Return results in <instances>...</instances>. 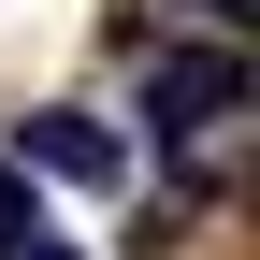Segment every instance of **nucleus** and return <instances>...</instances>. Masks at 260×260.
<instances>
[{"instance_id": "f257e3e1", "label": "nucleus", "mask_w": 260, "mask_h": 260, "mask_svg": "<svg viewBox=\"0 0 260 260\" xmlns=\"http://www.w3.org/2000/svg\"><path fill=\"white\" fill-rule=\"evenodd\" d=\"M246 116V44H203V58H145V130L188 145V130Z\"/></svg>"}, {"instance_id": "7ed1b4c3", "label": "nucleus", "mask_w": 260, "mask_h": 260, "mask_svg": "<svg viewBox=\"0 0 260 260\" xmlns=\"http://www.w3.org/2000/svg\"><path fill=\"white\" fill-rule=\"evenodd\" d=\"M29 232H44V188H29V174H15V159H0V260H15Z\"/></svg>"}, {"instance_id": "f03ea898", "label": "nucleus", "mask_w": 260, "mask_h": 260, "mask_svg": "<svg viewBox=\"0 0 260 260\" xmlns=\"http://www.w3.org/2000/svg\"><path fill=\"white\" fill-rule=\"evenodd\" d=\"M15 174H58V188H116V174H130V145H116L102 116L44 102V116H15Z\"/></svg>"}, {"instance_id": "39448f33", "label": "nucleus", "mask_w": 260, "mask_h": 260, "mask_svg": "<svg viewBox=\"0 0 260 260\" xmlns=\"http://www.w3.org/2000/svg\"><path fill=\"white\" fill-rule=\"evenodd\" d=\"M15 260H73V246H58V232H29V246H15Z\"/></svg>"}, {"instance_id": "20e7f679", "label": "nucleus", "mask_w": 260, "mask_h": 260, "mask_svg": "<svg viewBox=\"0 0 260 260\" xmlns=\"http://www.w3.org/2000/svg\"><path fill=\"white\" fill-rule=\"evenodd\" d=\"M188 15H203V29H232V44H246V29H260V0H188Z\"/></svg>"}]
</instances>
